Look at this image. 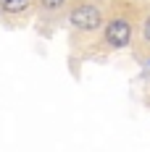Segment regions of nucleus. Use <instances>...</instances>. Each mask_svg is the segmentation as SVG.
Masks as SVG:
<instances>
[{
  "mask_svg": "<svg viewBox=\"0 0 150 152\" xmlns=\"http://www.w3.org/2000/svg\"><path fill=\"white\" fill-rule=\"evenodd\" d=\"M105 18H108V16H105L103 5H98V3H87V0H76L74 5L69 8V13H66L69 26H71L76 34H84V37L103 31Z\"/></svg>",
  "mask_w": 150,
  "mask_h": 152,
  "instance_id": "1",
  "label": "nucleus"
},
{
  "mask_svg": "<svg viewBox=\"0 0 150 152\" xmlns=\"http://www.w3.org/2000/svg\"><path fill=\"white\" fill-rule=\"evenodd\" d=\"M40 3V11L45 16H58L69 8V0H37Z\"/></svg>",
  "mask_w": 150,
  "mask_h": 152,
  "instance_id": "4",
  "label": "nucleus"
},
{
  "mask_svg": "<svg viewBox=\"0 0 150 152\" xmlns=\"http://www.w3.org/2000/svg\"><path fill=\"white\" fill-rule=\"evenodd\" d=\"M148 66H150V61H148Z\"/></svg>",
  "mask_w": 150,
  "mask_h": 152,
  "instance_id": "6",
  "label": "nucleus"
},
{
  "mask_svg": "<svg viewBox=\"0 0 150 152\" xmlns=\"http://www.w3.org/2000/svg\"><path fill=\"white\" fill-rule=\"evenodd\" d=\"M140 29H142V39L150 45V11H145L142 21H140Z\"/></svg>",
  "mask_w": 150,
  "mask_h": 152,
  "instance_id": "5",
  "label": "nucleus"
},
{
  "mask_svg": "<svg viewBox=\"0 0 150 152\" xmlns=\"http://www.w3.org/2000/svg\"><path fill=\"white\" fill-rule=\"evenodd\" d=\"M37 0H0V13L11 16V18H18V16H27L32 11Z\"/></svg>",
  "mask_w": 150,
  "mask_h": 152,
  "instance_id": "3",
  "label": "nucleus"
},
{
  "mask_svg": "<svg viewBox=\"0 0 150 152\" xmlns=\"http://www.w3.org/2000/svg\"><path fill=\"white\" fill-rule=\"evenodd\" d=\"M134 39V21L129 13H113L105 18L103 45L108 50H126Z\"/></svg>",
  "mask_w": 150,
  "mask_h": 152,
  "instance_id": "2",
  "label": "nucleus"
}]
</instances>
